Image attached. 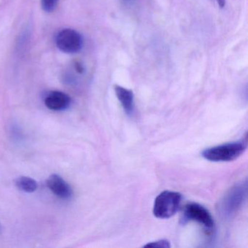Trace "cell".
<instances>
[{
  "mask_svg": "<svg viewBox=\"0 0 248 248\" xmlns=\"http://www.w3.org/2000/svg\"><path fill=\"white\" fill-rule=\"evenodd\" d=\"M248 148L247 138L204 149L202 156L210 162H231L243 155Z\"/></svg>",
  "mask_w": 248,
  "mask_h": 248,
  "instance_id": "1",
  "label": "cell"
},
{
  "mask_svg": "<svg viewBox=\"0 0 248 248\" xmlns=\"http://www.w3.org/2000/svg\"><path fill=\"white\" fill-rule=\"evenodd\" d=\"M248 197L247 180L233 186L223 197L219 204V211L223 217L230 218L240 210Z\"/></svg>",
  "mask_w": 248,
  "mask_h": 248,
  "instance_id": "2",
  "label": "cell"
},
{
  "mask_svg": "<svg viewBox=\"0 0 248 248\" xmlns=\"http://www.w3.org/2000/svg\"><path fill=\"white\" fill-rule=\"evenodd\" d=\"M182 194L176 191H165L156 197L153 207L154 216L167 219L173 216L179 210Z\"/></svg>",
  "mask_w": 248,
  "mask_h": 248,
  "instance_id": "3",
  "label": "cell"
},
{
  "mask_svg": "<svg viewBox=\"0 0 248 248\" xmlns=\"http://www.w3.org/2000/svg\"><path fill=\"white\" fill-rule=\"evenodd\" d=\"M56 46L59 50L66 53H76L80 51L83 46L82 36L71 29H65L56 36Z\"/></svg>",
  "mask_w": 248,
  "mask_h": 248,
  "instance_id": "4",
  "label": "cell"
},
{
  "mask_svg": "<svg viewBox=\"0 0 248 248\" xmlns=\"http://www.w3.org/2000/svg\"><path fill=\"white\" fill-rule=\"evenodd\" d=\"M184 220H191L200 223L207 229H212L214 227V220L209 210L198 204L190 202L186 204L184 211Z\"/></svg>",
  "mask_w": 248,
  "mask_h": 248,
  "instance_id": "5",
  "label": "cell"
},
{
  "mask_svg": "<svg viewBox=\"0 0 248 248\" xmlns=\"http://www.w3.org/2000/svg\"><path fill=\"white\" fill-rule=\"evenodd\" d=\"M47 186L59 198L69 200L73 196V189L71 186L57 174H53L47 178Z\"/></svg>",
  "mask_w": 248,
  "mask_h": 248,
  "instance_id": "6",
  "label": "cell"
},
{
  "mask_svg": "<svg viewBox=\"0 0 248 248\" xmlns=\"http://www.w3.org/2000/svg\"><path fill=\"white\" fill-rule=\"evenodd\" d=\"M70 96L62 91H50L45 98V104L53 111H63L70 106Z\"/></svg>",
  "mask_w": 248,
  "mask_h": 248,
  "instance_id": "7",
  "label": "cell"
},
{
  "mask_svg": "<svg viewBox=\"0 0 248 248\" xmlns=\"http://www.w3.org/2000/svg\"><path fill=\"white\" fill-rule=\"evenodd\" d=\"M114 90L124 112L127 115L131 116L134 113L135 109L134 95L133 91L119 85H115Z\"/></svg>",
  "mask_w": 248,
  "mask_h": 248,
  "instance_id": "8",
  "label": "cell"
},
{
  "mask_svg": "<svg viewBox=\"0 0 248 248\" xmlns=\"http://www.w3.org/2000/svg\"><path fill=\"white\" fill-rule=\"evenodd\" d=\"M16 186L21 191L27 193L34 192L38 188L37 181L27 176H21L17 178Z\"/></svg>",
  "mask_w": 248,
  "mask_h": 248,
  "instance_id": "9",
  "label": "cell"
},
{
  "mask_svg": "<svg viewBox=\"0 0 248 248\" xmlns=\"http://www.w3.org/2000/svg\"><path fill=\"white\" fill-rule=\"evenodd\" d=\"M144 248H170L171 247L169 241L167 239H161V240L151 242L144 245Z\"/></svg>",
  "mask_w": 248,
  "mask_h": 248,
  "instance_id": "10",
  "label": "cell"
},
{
  "mask_svg": "<svg viewBox=\"0 0 248 248\" xmlns=\"http://www.w3.org/2000/svg\"><path fill=\"white\" fill-rule=\"evenodd\" d=\"M59 0H41V5L46 12H53L57 6Z\"/></svg>",
  "mask_w": 248,
  "mask_h": 248,
  "instance_id": "11",
  "label": "cell"
},
{
  "mask_svg": "<svg viewBox=\"0 0 248 248\" xmlns=\"http://www.w3.org/2000/svg\"><path fill=\"white\" fill-rule=\"evenodd\" d=\"M76 69L79 73H82L84 72V68L83 66L81 64H79V63H77L76 64Z\"/></svg>",
  "mask_w": 248,
  "mask_h": 248,
  "instance_id": "12",
  "label": "cell"
},
{
  "mask_svg": "<svg viewBox=\"0 0 248 248\" xmlns=\"http://www.w3.org/2000/svg\"><path fill=\"white\" fill-rule=\"evenodd\" d=\"M216 1H217L220 8H224L225 5H226V0H216Z\"/></svg>",
  "mask_w": 248,
  "mask_h": 248,
  "instance_id": "13",
  "label": "cell"
},
{
  "mask_svg": "<svg viewBox=\"0 0 248 248\" xmlns=\"http://www.w3.org/2000/svg\"><path fill=\"white\" fill-rule=\"evenodd\" d=\"M122 1L126 4H131L132 2H134L135 0H122Z\"/></svg>",
  "mask_w": 248,
  "mask_h": 248,
  "instance_id": "14",
  "label": "cell"
}]
</instances>
